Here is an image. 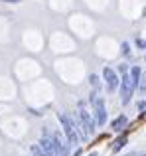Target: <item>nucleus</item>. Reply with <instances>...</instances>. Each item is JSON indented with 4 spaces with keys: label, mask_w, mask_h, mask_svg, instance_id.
Here are the masks:
<instances>
[{
    "label": "nucleus",
    "mask_w": 146,
    "mask_h": 156,
    "mask_svg": "<svg viewBox=\"0 0 146 156\" xmlns=\"http://www.w3.org/2000/svg\"><path fill=\"white\" fill-rule=\"evenodd\" d=\"M57 119H59V122H61V126H63V133H65V136H67V142H69V144H79L81 138H79V134H77L75 126H73V119L69 115H63V113H59Z\"/></svg>",
    "instance_id": "f257e3e1"
},
{
    "label": "nucleus",
    "mask_w": 146,
    "mask_h": 156,
    "mask_svg": "<svg viewBox=\"0 0 146 156\" xmlns=\"http://www.w3.org/2000/svg\"><path fill=\"white\" fill-rule=\"evenodd\" d=\"M79 122H81L83 130L89 134V136H91V134H95V130H97L95 119H93V115L89 113L87 109H85V105H81V107H79Z\"/></svg>",
    "instance_id": "f03ea898"
},
{
    "label": "nucleus",
    "mask_w": 146,
    "mask_h": 156,
    "mask_svg": "<svg viewBox=\"0 0 146 156\" xmlns=\"http://www.w3.org/2000/svg\"><path fill=\"white\" fill-rule=\"evenodd\" d=\"M119 89H120V97H123V105H128V103H130L132 93L136 91V89L132 87L130 73H124V75L120 77V85H119Z\"/></svg>",
    "instance_id": "7ed1b4c3"
},
{
    "label": "nucleus",
    "mask_w": 146,
    "mask_h": 156,
    "mask_svg": "<svg viewBox=\"0 0 146 156\" xmlns=\"http://www.w3.org/2000/svg\"><path fill=\"white\" fill-rule=\"evenodd\" d=\"M103 77H105V81H107V89H109L111 93H115L116 89H119V85H120L119 73H116L113 67H105V69H103Z\"/></svg>",
    "instance_id": "20e7f679"
},
{
    "label": "nucleus",
    "mask_w": 146,
    "mask_h": 156,
    "mask_svg": "<svg viewBox=\"0 0 146 156\" xmlns=\"http://www.w3.org/2000/svg\"><path fill=\"white\" fill-rule=\"evenodd\" d=\"M38 144H40V148H42L47 156H57V152H55V146H54V140H51V134L46 133L42 138H40Z\"/></svg>",
    "instance_id": "39448f33"
},
{
    "label": "nucleus",
    "mask_w": 146,
    "mask_h": 156,
    "mask_svg": "<svg viewBox=\"0 0 146 156\" xmlns=\"http://www.w3.org/2000/svg\"><path fill=\"white\" fill-rule=\"evenodd\" d=\"M127 122H128V119H127V115H119V117L115 119V121L111 122V129L115 130V133H120V130L127 126Z\"/></svg>",
    "instance_id": "423d86ee"
},
{
    "label": "nucleus",
    "mask_w": 146,
    "mask_h": 156,
    "mask_svg": "<svg viewBox=\"0 0 146 156\" xmlns=\"http://www.w3.org/2000/svg\"><path fill=\"white\" fill-rule=\"evenodd\" d=\"M124 144H127V136H124V134H123V136H120V138H116V140L113 142V148H115V152H119V150L123 148Z\"/></svg>",
    "instance_id": "0eeeda50"
},
{
    "label": "nucleus",
    "mask_w": 146,
    "mask_h": 156,
    "mask_svg": "<svg viewBox=\"0 0 146 156\" xmlns=\"http://www.w3.org/2000/svg\"><path fill=\"white\" fill-rule=\"evenodd\" d=\"M138 93L140 95H146V73L140 75V81H138Z\"/></svg>",
    "instance_id": "6e6552de"
},
{
    "label": "nucleus",
    "mask_w": 146,
    "mask_h": 156,
    "mask_svg": "<svg viewBox=\"0 0 146 156\" xmlns=\"http://www.w3.org/2000/svg\"><path fill=\"white\" fill-rule=\"evenodd\" d=\"M30 150H32V154H34V156H47L42 148H40V144H32V146H30Z\"/></svg>",
    "instance_id": "1a4fd4ad"
},
{
    "label": "nucleus",
    "mask_w": 146,
    "mask_h": 156,
    "mask_svg": "<svg viewBox=\"0 0 146 156\" xmlns=\"http://www.w3.org/2000/svg\"><path fill=\"white\" fill-rule=\"evenodd\" d=\"M89 79H91V85H93V89L97 91V89H99V77H97V75H91Z\"/></svg>",
    "instance_id": "9d476101"
},
{
    "label": "nucleus",
    "mask_w": 146,
    "mask_h": 156,
    "mask_svg": "<svg viewBox=\"0 0 146 156\" xmlns=\"http://www.w3.org/2000/svg\"><path fill=\"white\" fill-rule=\"evenodd\" d=\"M123 53L124 55H130V44L128 42H123Z\"/></svg>",
    "instance_id": "9b49d317"
},
{
    "label": "nucleus",
    "mask_w": 146,
    "mask_h": 156,
    "mask_svg": "<svg viewBox=\"0 0 146 156\" xmlns=\"http://www.w3.org/2000/svg\"><path fill=\"white\" fill-rule=\"evenodd\" d=\"M119 73H123V75H124V73H128V65L127 63H120L119 65Z\"/></svg>",
    "instance_id": "f8f14e48"
},
{
    "label": "nucleus",
    "mask_w": 146,
    "mask_h": 156,
    "mask_svg": "<svg viewBox=\"0 0 146 156\" xmlns=\"http://www.w3.org/2000/svg\"><path fill=\"white\" fill-rule=\"evenodd\" d=\"M136 46H138V48H146V42H142V40H136Z\"/></svg>",
    "instance_id": "ddd939ff"
},
{
    "label": "nucleus",
    "mask_w": 146,
    "mask_h": 156,
    "mask_svg": "<svg viewBox=\"0 0 146 156\" xmlns=\"http://www.w3.org/2000/svg\"><path fill=\"white\" fill-rule=\"evenodd\" d=\"M138 109H140V111L146 109V101H140V103H138Z\"/></svg>",
    "instance_id": "4468645a"
},
{
    "label": "nucleus",
    "mask_w": 146,
    "mask_h": 156,
    "mask_svg": "<svg viewBox=\"0 0 146 156\" xmlns=\"http://www.w3.org/2000/svg\"><path fill=\"white\" fill-rule=\"evenodd\" d=\"M2 2H10V4H16V2H20V0H2Z\"/></svg>",
    "instance_id": "2eb2a0df"
},
{
    "label": "nucleus",
    "mask_w": 146,
    "mask_h": 156,
    "mask_svg": "<svg viewBox=\"0 0 146 156\" xmlns=\"http://www.w3.org/2000/svg\"><path fill=\"white\" fill-rule=\"evenodd\" d=\"M89 156H97V152H91V154H89Z\"/></svg>",
    "instance_id": "dca6fc26"
},
{
    "label": "nucleus",
    "mask_w": 146,
    "mask_h": 156,
    "mask_svg": "<svg viewBox=\"0 0 146 156\" xmlns=\"http://www.w3.org/2000/svg\"><path fill=\"white\" fill-rule=\"evenodd\" d=\"M144 156H146V154H144Z\"/></svg>",
    "instance_id": "f3484780"
}]
</instances>
